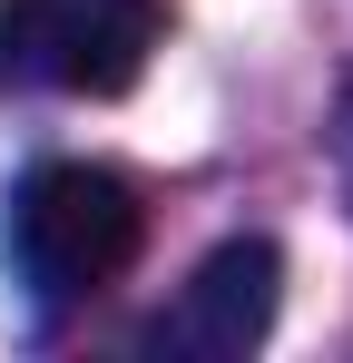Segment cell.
<instances>
[{
  "label": "cell",
  "instance_id": "cell-1",
  "mask_svg": "<svg viewBox=\"0 0 353 363\" xmlns=\"http://www.w3.org/2000/svg\"><path fill=\"white\" fill-rule=\"evenodd\" d=\"M147 245V206L118 167H89V157H50L30 167L20 196H10V275L40 304H79L118 285Z\"/></svg>",
  "mask_w": 353,
  "mask_h": 363
},
{
  "label": "cell",
  "instance_id": "cell-2",
  "mask_svg": "<svg viewBox=\"0 0 353 363\" xmlns=\"http://www.w3.org/2000/svg\"><path fill=\"white\" fill-rule=\"evenodd\" d=\"M167 30V0H0V69L59 99H118Z\"/></svg>",
  "mask_w": 353,
  "mask_h": 363
},
{
  "label": "cell",
  "instance_id": "cell-3",
  "mask_svg": "<svg viewBox=\"0 0 353 363\" xmlns=\"http://www.w3.org/2000/svg\"><path fill=\"white\" fill-rule=\"evenodd\" d=\"M275 304H285V255L265 236H226L176 285V304L147 324V354H167V363H235V354L265 344Z\"/></svg>",
  "mask_w": 353,
  "mask_h": 363
},
{
  "label": "cell",
  "instance_id": "cell-4",
  "mask_svg": "<svg viewBox=\"0 0 353 363\" xmlns=\"http://www.w3.org/2000/svg\"><path fill=\"white\" fill-rule=\"evenodd\" d=\"M334 177L353 196V79H344V99H334Z\"/></svg>",
  "mask_w": 353,
  "mask_h": 363
}]
</instances>
